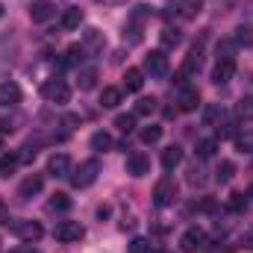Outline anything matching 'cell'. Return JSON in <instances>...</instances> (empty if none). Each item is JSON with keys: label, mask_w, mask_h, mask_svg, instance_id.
I'll use <instances>...</instances> for the list:
<instances>
[{"label": "cell", "mask_w": 253, "mask_h": 253, "mask_svg": "<svg viewBox=\"0 0 253 253\" xmlns=\"http://www.w3.org/2000/svg\"><path fill=\"white\" fill-rule=\"evenodd\" d=\"M150 18V6H135L129 21L124 27V42L126 44H141V30H144V21Z\"/></svg>", "instance_id": "cell-1"}, {"label": "cell", "mask_w": 253, "mask_h": 253, "mask_svg": "<svg viewBox=\"0 0 253 253\" xmlns=\"http://www.w3.org/2000/svg\"><path fill=\"white\" fill-rule=\"evenodd\" d=\"M97 174H100V162H97V159H85V162H80V168L71 174V186H74V189H88V186L97 180Z\"/></svg>", "instance_id": "cell-2"}, {"label": "cell", "mask_w": 253, "mask_h": 253, "mask_svg": "<svg viewBox=\"0 0 253 253\" xmlns=\"http://www.w3.org/2000/svg\"><path fill=\"white\" fill-rule=\"evenodd\" d=\"M53 236H56V242H62V245H74V242H83V239H85V227H83L80 221H59L56 230H53Z\"/></svg>", "instance_id": "cell-3"}, {"label": "cell", "mask_w": 253, "mask_h": 253, "mask_svg": "<svg viewBox=\"0 0 253 253\" xmlns=\"http://www.w3.org/2000/svg\"><path fill=\"white\" fill-rule=\"evenodd\" d=\"M42 97L50 100V103H59V106H62V103L71 100V88H68L65 80H56V77H53V80H47V83L42 85Z\"/></svg>", "instance_id": "cell-4"}, {"label": "cell", "mask_w": 253, "mask_h": 253, "mask_svg": "<svg viewBox=\"0 0 253 253\" xmlns=\"http://www.w3.org/2000/svg\"><path fill=\"white\" fill-rule=\"evenodd\" d=\"M174 200H177V183H174L171 177L159 180L156 189H153V203H156L159 209H165V206H171Z\"/></svg>", "instance_id": "cell-5"}, {"label": "cell", "mask_w": 253, "mask_h": 253, "mask_svg": "<svg viewBox=\"0 0 253 253\" xmlns=\"http://www.w3.org/2000/svg\"><path fill=\"white\" fill-rule=\"evenodd\" d=\"M144 71L150 77H165L168 74V56H165V50H150L144 56Z\"/></svg>", "instance_id": "cell-6"}, {"label": "cell", "mask_w": 253, "mask_h": 253, "mask_svg": "<svg viewBox=\"0 0 253 253\" xmlns=\"http://www.w3.org/2000/svg\"><path fill=\"white\" fill-rule=\"evenodd\" d=\"M15 236H18L21 242L33 245V242H39V239L44 236V227H42L39 221H21V224H15Z\"/></svg>", "instance_id": "cell-7"}, {"label": "cell", "mask_w": 253, "mask_h": 253, "mask_svg": "<svg viewBox=\"0 0 253 253\" xmlns=\"http://www.w3.org/2000/svg\"><path fill=\"white\" fill-rule=\"evenodd\" d=\"M203 245H206V233H203L200 227L186 230V233H183V239H180V251H183V253H197Z\"/></svg>", "instance_id": "cell-8"}, {"label": "cell", "mask_w": 253, "mask_h": 253, "mask_svg": "<svg viewBox=\"0 0 253 253\" xmlns=\"http://www.w3.org/2000/svg\"><path fill=\"white\" fill-rule=\"evenodd\" d=\"M236 77V59H218L212 68V83L215 85H227Z\"/></svg>", "instance_id": "cell-9"}, {"label": "cell", "mask_w": 253, "mask_h": 253, "mask_svg": "<svg viewBox=\"0 0 253 253\" xmlns=\"http://www.w3.org/2000/svg\"><path fill=\"white\" fill-rule=\"evenodd\" d=\"M56 15V6L50 3V0H33L30 3V18H33V24H44V21H50Z\"/></svg>", "instance_id": "cell-10"}, {"label": "cell", "mask_w": 253, "mask_h": 253, "mask_svg": "<svg viewBox=\"0 0 253 253\" xmlns=\"http://www.w3.org/2000/svg\"><path fill=\"white\" fill-rule=\"evenodd\" d=\"M126 174H129V177H144V174H150V159H147V153H129V156H126Z\"/></svg>", "instance_id": "cell-11"}, {"label": "cell", "mask_w": 253, "mask_h": 253, "mask_svg": "<svg viewBox=\"0 0 253 253\" xmlns=\"http://www.w3.org/2000/svg\"><path fill=\"white\" fill-rule=\"evenodd\" d=\"M47 174L50 177H71V159H68V153H53L47 159Z\"/></svg>", "instance_id": "cell-12"}, {"label": "cell", "mask_w": 253, "mask_h": 253, "mask_svg": "<svg viewBox=\"0 0 253 253\" xmlns=\"http://www.w3.org/2000/svg\"><path fill=\"white\" fill-rule=\"evenodd\" d=\"M18 103H21V85L12 80L0 83V106H18Z\"/></svg>", "instance_id": "cell-13"}, {"label": "cell", "mask_w": 253, "mask_h": 253, "mask_svg": "<svg viewBox=\"0 0 253 253\" xmlns=\"http://www.w3.org/2000/svg\"><path fill=\"white\" fill-rule=\"evenodd\" d=\"M42 189H44V177H42V174H30V177L21 183V189H18V197L30 200V197H36V194H42Z\"/></svg>", "instance_id": "cell-14"}, {"label": "cell", "mask_w": 253, "mask_h": 253, "mask_svg": "<svg viewBox=\"0 0 253 253\" xmlns=\"http://www.w3.org/2000/svg\"><path fill=\"white\" fill-rule=\"evenodd\" d=\"M177 106H180V112H194V109L200 106V94H197V88L183 85V88H180V97H177Z\"/></svg>", "instance_id": "cell-15"}, {"label": "cell", "mask_w": 253, "mask_h": 253, "mask_svg": "<svg viewBox=\"0 0 253 253\" xmlns=\"http://www.w3.org/2000/svg\"><path fill=\"white\" fill-rule=\"evenodd\" d=\"M97 80H100L97 68H80V74H77V85H80V91H91V88L97 85Z\"/></svg>", "instance_id": "cell-16"}, {"label": "cell", "mask_w": 253, "mask_h": 253, "mask_svg": "<svg viewBox=\"0 0 253 253\" xmlns=\"http://www.w3.org/2000/svg\"><path fill=\"white\" fill-rule=\"evenodd\" d=\"M121 100H124V91L115 88V85H106V88L100 91V106H103V109H115Z\"/></svg>", "instance_id": "cell-17"}, {"label": "cell", "mask_w": 253, "mask_h": 253, "mask_svg": "<svg viewBox=\"0 0 253 253\" xmlns=\"http://www.w3.org/2000/svg\"><path fill=\"white\" fill-rule=\"evenodd\" d=\"M180 162H183V147L171 144V147H165V150H162V168H165V171H174Z\"/></svg>", "instance_id": "cell-18"}, {"label": "cell", "mask_w": 253, "mask_h": 253, "mask_svg": "<svg viewBox=\"0 0 253 253\" xmlns=\"http://www.w3.org/2000/svg\"><path fill=\"white\" fill-rule=\"evenodd\" d=\"M18 165H21V156H18V153H12V150H9V153H0V177L9 180V177L18 171Z\"/></svg>", "instance_id": "cell-19"}, {"label": "cell", "mask_w": 253, "mask_h": 253, "mask_svg": "<svg viewBox=\"0 0 253 253\" xmlns=\"http://www.w3.org/2000/svg\"><path fill=\"white\" fill-rule=\"evenodd\" d=\"M141 85H144V71L126 68L124 71V88L126 91H141Z\"/></svg>", "instance_id": "cell-20"}, {"label": "cell", "mask_w": 253, "mask_h": 253, "mask_svg": "<svg viewBox=\"0 0 253 253\" xmlns=\"http://www.w3.org/2000/svg\"><path fill=\"white\" fill-rule=\"evenodd\" d=\"M112 147H115V141H112V135H109L106 129H97V132L91 135V150L106 153V150H112Z\"/></svg>", "instance_id": "cell-21"}, {"label": "cell", "mask_w": 253, "mask_h": 253, "mask_svg": "<svg viewBox=\"0 0 253 253\" xmlns=\"http://www.w3.org/2000/svg\"><path fill=\"white\" fill-rule=\"evenodd\" d=\"M80 24H83V9L80 6H68L62 12V27L65 30H77Z\"/></svg>", "instance_id": "cell-22"}, {"label": "cell", "mask_w": 253, "mask_h": 253, "mask_svg": "<svg viewBox=\"0 0 253 253\" xmlns=\"http://www.w3.org/2000/svg\"><path fill=\"white\" fill-rule=\"evenodd\" d=\"M194 153H197V159H212L218 153V138H200Z\"/></svg>", "instance_id": "cell-23"}, {"label": "cell", "mask_w": 253, "mask_h": 253, "mask_svg": "<svg viewBox=\"0 0 253 253\" xmlns=\"http://www.w3.org/2000/svg\"><path fill=\"white\" fill-rule=\"evenodd\" d=\"M215 138H236V118H221L215 124Z\"/></svg>", "instance_id": "cell-24"}, {"label": "cell", "mask_w": 253, "mask_h": 253, "mask_svg": "<svg viewBox=\"0 0 253 253\" xmlns=\"http://www.w3.org/2000/svg\"><path fill=\"white\" fill-rule=\"evenodd\" d=\"M71 209V197L62 194V191H56L50 200H47V212H68Z\"/></svg>", "instance_id": "cell-25"}, {"label": "cell", "mask_w": 253, "mask_h": 253, "mask_svg": "<svg viewBox=\"0 0 253 253\" xmlns=\"http://www.w3.org/2000/svg\"><path fill=\"white\" fill-rule=\"evenodd\" d=\"M236 121H253V97H242L236 103Z\"/></svg>", "instance_id": "cell-26"}, {"label": "cell", "mask_w": 253, "mask_h": 253, "mask_svg": "<svg viewBox=\"0 0 253 253\" xmlns=\"http://www.w3.org/2000/svg\"><path fill=\"white\" fill-rule=\"evenodd\" d=\"M233 177H236V165H233L230 159H224V162L215 168V180H218V183H230Z\"/></svg>", "instance_id": "cell-27"}, {"label": "cell", "mask_w": 253, "mask_h": 253, "mask_svg": "<svg viewBox=\"0 0 253 253\" xmlns=\"http://www.w3.org/2000/svg\"><path fill=\"white\" fill-rule=\"evenodd\" d=\"M200 6H203V0H180L177 3V9H180L183 18H197L200 15Z\"/></svg>", "instance_id": "cell-28"}, {"label": "cell", "mask_w": 253, "mask_h": 253, "mask_svg": "<svg viewBox=\"0 0 253 253\" xmlns=\"http://www.w3.org/2000/svg\"><path fill=\"white\" fill-rule=\"evenodd\" d=\"M221 118H224L221 103H212V106H206V109H203V124H206V126H215Z\"/></svg>", "instance_id": "cell-29"}, {"label": "cell", "mask_w": 253, "mask_h": 253, "mask_svg": "<svg viewBox=\"0 0 253 253\" xmlns=\"http://www.w3.org/2000/svg\"><path fill=\"white\" fill-rule=\"evenodd\" d=\"M236 147L242 153H253V126H248L245 132H236Z\"/></svg>", "instance_id": "cell-30"}, {"label": "cell", "mask_w": 253, "mask_h": 253, "mask_svg": "<svg viewBox=\"0 0 253 253\" xmlns=\"http://www.w3.org/2000/svg\"><path fill=\"white\" fill-rule=\"evenodd\" d=\"M138 138H141L144 144H156V141L162 138V126L159 124H147L141 132H138Z\"/></svg>", "instance_id": "cell-31"}, {"label": "cell", "mask_w": 253, "mask_h": 253, "mask_svg": "<svg viewBox=\"0 0 253 253\" xmlns=\"http://www.w3.org/2000/svg\"><path fill=\"white\" fill-rule=\"evenodd\" d=\"M83 39H85V47H88V50H100V47H103V33H100V30H94V27H91V30H85V33H83Z\"/></svg>", "instance_id": "cell-32"}, {"label": "cell", "mask_w": 253, "mask_h": 253, "mask_svg": "<svg viewBox=\"0 0 253 253\" xmlns=\"http://www.w3.org/2000/svg\"><path fill=\"white\" fill-rule=\"evenodd\" d=\"M159 39H162V47H177L183 36H180V30H177V27H165V30L159 33Z\"/></svg>", "instance_id": "cell-33"}, {"label": "cell", "mask_w": 253, "mask_h": 253, "mask_svg": "<svg viewBox=\"0 0 253 253\" xmlns=\"http://www.w3.org/2000/svg\"><path fill=\"white\" fill-rule=\"evenodd\" d=\"M85 59V47H80V44H71L68 50H65V62L68 65H80Z\"/></svg>", "instance_id": "cell-34"}, {"label": "cell", "mask_w": 253, "mask_h": 253, "mask_svg": "<svg viewBox=\"0 0 253 253\" xmlns=\"http://www.w3.org/2000/svg\"><path fill=\"white\" fill-rule=\"evenodd\" d=\"M18 156H21V162H33V159L39 156V141H33V138H30V141L21 147V153H18Z\"/></svg>", "instance_id": "cell-35"}, {"label": "cell", "mask_w": 253, "mask_h": 253, "mask_svg": "<svg viewBox=\"0 0 253 253\" xmlns=\"http://www.w3.org/2000/svg\"><path fill=\"white\" fill-rule=\"evenodd\" d=\"M233 42L236 44H245V47H253V27H239Z\"/></svg>", "instance_id": "cell-36"}, {"label": "cell", "mask_w": 253, "mask_h": 253, "mask_svg": "<svg viewBox=\"0 0 253 253\" xmlns=\"http://www.w3.org/2000/svg\"><path fill=\"white\" fill-rule=\"evenodd\" d=\"M129 253H153L150 239H141V236H135V239L129 242Z\"/></svg>", "instance_id": "cell-37"}, {"label": "cell", "mask_w": 253, "mask_h": 253, "mask_svg": "<svg viewBox=\"0 0 253 253\" xmlns=\"http://www.w3.org/2000/svg\"><path fill=\"white\" fill-rule=\"evenodd\" d=\"M153 112H156V100L153 97H141L135 103V115H153Z\"/></svg>", "instance_id": "cell-38"}, {"label": "cell", "mask_w": 253, "mask_h": 253, "mask_svg": "<svg viewBox=\"0 0 253 253\" xmlns=\"http://www.w3.org/2000/svg\"><path fill=\"white\" fill-rule=\"evenodd\" d=\"M115 126H118L124 135H129V132L135 129V115H118V118H115Z\"/></svg>", "instance_id": "cell-39"}, {"label": "cell", "mask_w": 253, "mask_h": 253, "mask_svg": "<svg viewBox=\"0 0 253 253\" xmlns=\"http://www.w3.org/2000/svg\"><path fill=\"white\" fill-rule=\"evenodd\" d=\"M236 42H230V39H224L221 44H218V59H233V53H236Z\"/></svg>", "instance_id": "cell-40"}, {"label": "cell", "mask_w": 253, "mask_h": 253, "mask_svg": "<svg viewBox=\"0 0 253 253\" xmlns=\"http://www.w3.org/2000/svg\"><path fill=\"white\" fill-rule=\"evenodd\" d=\"M203 174H206V171L194 162V165L189 168V186H203V183H206V177H203Z\"/></svg>", "instance_id": "cell-41"}, {"label": "cell", "mask_w": 253, "mask_h": 253, "mask_svg": "<svg viewBox=\"0 0 253 253\" xmlns=\"http://www.w3.org/2000/svg\"><path fill=\"white\" fill-rule=\"evenodd\" d=\"M245 206H248V197H245V194H233V197H230V209H233V212H242Z\"/></svg>", "instance_id": "cell-42"}, {"label": "cell", "mask_w": 253, "mask_h": 253, "mask_svg": "<svg viewBox=\"0 0 253 253\" xmlns=\"http://www.w3.org/2000/svg\"><path fill=\"white\" fill-rule=\"evenodd\" d=\"M197 209H200V212H218V203L206 197V200H200V206H197Z\"/></svg>", "instance_id": "cell-43"}, {"label": "cell", "mask_w": 253, "mask_h": 253, "mask_svg": "<svg viewBox=\"0 0 253 253\" xmlns=\"http://www.w3.org/2000/svg\"><path fill=\"white\" fill-rule=\"evenodd\" d=\"M242 248H248V251H253V233H248V236H242Z\"/></svg>", "instance_id": "cell-44"}, {"label": "cell", "mask_w": 253, "mask_h": 253, "mask_svg": "<svg viewBox=\"0 0 253 253\" xmlns=\"http://www.w3.org/2000/svg\"><path fill=\"white\" fill-rule=\"evenodd\" d=\"M9 221V209H6V203L0 200V224H6Z\"/></svg>", "instance_id": "cell-45"}, {"label": "cell", "mask_w": 253, "mask_h": 253, "mask_svg": "<svg viewBox=\"0 0 253 253\" xmlns=\"http://www.w3.org/2000/svg\"><path fill=\"white\" fill-rule=\"evenodd\" d=\"M12 253H39V251H36L33 245H21V248H15Z\"/></svg>", "instance_id": "cell-46"}, {"label": "cell", "mask_w": 253, "mask_h": 253, "mask_svg": "<svg viewBox=\"0 0 253 253\" xmlns=\"http://www.w3.org/2000/svg\"><path fill=\"white\" fill-rule=\"evenodd\" d=\"M97 3H103V6H121V3H126V0H97Z\"/></svg>", "instance_id": "cell-47"}, {"label": "cell", "mask_w": 253, "mask_h": 253, "mask_svg": "<svg viewBox=\"0 0 253 253\" xmlns=\"http://www.w3.org/2000/svg\"><path fill=\"white\" fill-rule=\"evenodd\" d=\"M3 15H6V6H3V3H0V18H3Z\"/></svg>", "instance_id": "cell-48"}, {"label": "cell", "mask_w": 253, "mask_h": 253, "mask_svg": "<svg viewBox=\"0 0 253 253\" xmlns=\"http://www.w3.org/2000/svg\"><path fill=\"white\" fill-rule=\"evenodd\" d=\"M0 150H3V132H0Z\"/></svg>", "instance_id": "cell-49"}, {"label": "cell", "mask_w": 253, "mask_h": 253, "mask_svg": "<svg viewBox=\"0 0 253 253\" xmlns=\"http://www.w3.org/2000/svg\"><path fill=\"white\" fill-rule=\"evenodd\" d=\"M251 194H253V189H251Z\"/></svg>", "instance_id": "cell-50"}]
</instances>
